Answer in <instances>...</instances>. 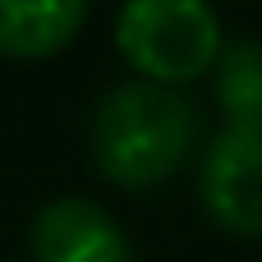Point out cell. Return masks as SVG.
I'll use <instances>...</instances> for the list:
<instances>
[{
  "instance_id": "3",
  "label": "cell",
  "mask_w": 262,
  "mask_h": 262,
  "mask_svg": "<svg viewBox=\"0 0 262 262\" xmlns=\"http://www.w3.org/2000/svg\"><path fill=\"white\" fill-rule=\"evenodd\" d=\"M198 203L230 235H262V134L221 129L198 161Z\"/></svg>"
},
{
  "instance_id": "6",
  "label": "cell",
  "mask_w": 262,
  "mask_h": 262,
  "mask_svg": "<svg viewBox=\"0 0 262 262\" xmlns=\"http://www.w3.org/2000/svg\"><path fill=\"white\" fill-rule=\"evenodd\" d=\"M216 101L226 111V129L262 134V41L235 37L216 55Z\"/></svg>"
},
{
  "instance_id": "2",
  "label": "cell",
  "mask_w": 262,
  "mask_h": 262,
  "mask_svg": "<svg viewBox=\"0 0 262 262\" xmlns=\"http://www.w3.org/2000/svg\"><path fill=\"white\" fill-rule=\"evenodd\" d=\"M221 37V18L203 0H134L115 18L120 55L157 88L207 74L226 46Z\"/></svg>"
},
{
  "instance_id": "1",
  "label": "cell",
  "mask_w": 262,
  "mask_h": 262,
  "mask_svg": "<svg viewBox=\"0 0 262 262\" xmlns=\"http://www.w3.org/2000/svg\"><path fill=\"white\" fill-rule=\"evenodd\" d=\"M198 143V111L184 92L157 83H120L92 120V161L120 189L170 180Z\"/></svg>"
},
{
  "instance_id": "4",
  "label": "cell",
  "mask_w": 262,
  "mask_h": 262,
  "mask_svg": "<svg viewBox=\"0 0 262 262\" xmlns=\"http://www.w3.org/2000/svg\"><path fill=\"white\" fill-rule=\"evenodd\" d=\"M32 262H138L115 216L88 198H55L32 216Z\"/></svg>"
},
{
  "instance_id": "5",
  "label": "cell",
  "mask_w": 262,
  "mask_h": 262,
  "mask_svg": "<svg viewBox=\"0 0 262 262\" xmlns=\"http://www.w3.org/2000/svg\"><path fill=\"white\" fill-rule=\"evenodd\" d=\"M88 23L83 0H0V51L18 60L51 55Z\"/></svg>"
}]
</instances>
